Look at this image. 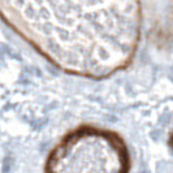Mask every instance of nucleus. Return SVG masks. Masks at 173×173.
Instances as JSON below:
<instances>
[{"label": "nucleus", "instance_id": "1", "mask_svg": "<svg viewBox=\"0 0 173 173\" xmlns=\"http://www.w3.org/2000/svg\"><path fill=\"white\" fill-rule=\"evenodd\" d=\"M4 20L68 74L102 80L125 69L140 34L139 0H0Z\"/></svg>", "mask_w": 173, "mask_h": 173}, {"label": "nucleus", "instance_id": "2", "mask_svg": "<svg viewBox=\"0 0 173 173\" xmlns=\"http://www.w3.org/2000/svg\"><path fill=\"white\" fill-rule=\"evenodd\" d=\"M132 156L118 133L84 124L72 129L52 147L46 173H130Z\"/></svg>", "mask_w": 173, "mask_h": 173}, {"label": "nucleus", "instance_id": "3", "mask_svg": "<svg viewBox=\"0 0 173 173\" xmlns=\"http://www.w3.org/2000/svg\"><path fill=\"white\" fill-rule=\"evenodd\" d=\"M169 145L173 149V129H172V134H171V138H169Z\"/></svg>", "mask_w": 173, "mask_h": 173}]
</instances>
